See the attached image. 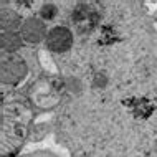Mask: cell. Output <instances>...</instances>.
<instances>
[{"instance_id":"cell-5","label":"cell","mask_w":157,"mask_h":157,"mask_svg":"<svg viewBox=\"0 0 157 157\" xmlns=\"http://www.w3.org/2000/svg\"><path fill=\"white\" fill-rule=\"evenodd\" d=\"M56 15H58V7L52 2H45L43 5L40 7V12H38V17H40L43 22H52Z\"/></svg>"},{"instance_id":"cell-2","label":"cell","mask_w":157,"mask_h":157,"mask_svg":"<svg viewBox=\"0 0 157 157\" xmlns=\"http://www.w3.org/2000/svg\"><path fill=\"white\" fill-rule=\"evenodd\" d=\"M18 32H20L25 43H30V45H38L41 41L45 43L46 35H48L46 25L40 17H30V18H27L22 23Z\"/></svg>"},{"instance_id":"cell-3","label":"cell","mask_w":157,"mask_h":157,"mask_svg":"<svg viewBox=\"0 0 157 157\" xmlns=\"http://www.w3.org/2000/svg\"><path fill=\"white\" fill-rule=\"evenodd\" d=\"M28 75V66L22 58L8 56L2 61V83L3 84H18Z\"/></svg>"},{"instance_id":"cell-7","label":"cell","mask_w":157,"mask_h":157,"mask_svg":"<svg viewBox=\"0 0 157 157\" xmlns=\"http://www.w3.org/2000/svg\"><path fill=\"white\" fill-rule=\"evenodd\" d=\"M155 20H157V13H155Z\"/></svg>"},{"instance_id":"cell-4","label":"cell","mask_w":157,"mask_h":157,"mask_svg":"<svg viewBox=\"0 0 157 157\" xmlns=\"http://www.w3.org/2000/svg\"><path fill=\"white\" fill-rule=\"evenodd\" d=\"M23 38L20 35V32H3L2 33V48L3 52L15 53L17 50L22 46Z\"/></svg>"},{"instance_id":"cell-6","label":"cell","mask_w":157,"mask_h":157,"mask_svg":"<svg viewBox=\"0 0 157 157\" xmlns=\"http://www.w3.org/2000/svg\"><path fill=\"white\" fill-rule=\"evenodd\" d=\"M106 83H108V76H106L104 73H98L96 75V81H94V86H101L104 88Z\"/></svg>"},{"instance_id":"cell-1","label":"cell","mask_w":157,"mask_h":157,"mask_svg":"<svg viewBox=\"0 0 157 157\" xmlns=\"http://www.w3.org/2000/svg\"><path fill=\"white\" fill-rule=\"evenodd\" d=\"M75 43V35L65 25H55L48 28V35L45 40V48L52 53H66L73 48Z\"/></svg>"}]
</instances>
